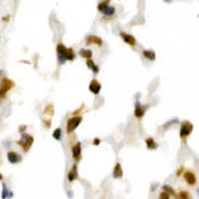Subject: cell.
Returning a JSON list of instances; mask_svg holds the SVG:
<instances>
[{
  "mask_svg": "<svg viewBox=\"0 0 199 199\" xmlns=\"http://www.w3.org/2000/svg\"><path fill=\"white\" fill-rule=\"evenodd\" d=\"M194 130V125L190 122V121H182L181 122V126H179V138L182 139V142H185L187 141V138L190 137V134L192 133Z\"/></svg>",
  "mask_w": 199,
  "mask_h": 199,
  "instance_id": "obj_1",
  "label": "cell"
},
{
  "mask_svg": "<svg viewBox=\"0 0 199 199\" xmlns=\"http://www.w3.org/2000/svg\"><path fill=\"white\" fill-rule=\"evenodd\" d=\"M82 119H84L82 116H72L68 119L67 121V133L69 134V136H71V134L80 126V123L82 122Z\"/></svg>",
  "mask_w": 199,
  "mask_h": 199,
  "instance_id": "obj_2",
  "label": "cell"
},
{
  "mask_svg": "<svg viewBox=\"0 0 199 199\" xmlns=\"http://www.w3.org/2000/svg\"><path fill=\"white\" fill-rule=\"evenodd\" d=\"M16 143L19 146H21L24 153H27V151H29V149H31L32 143H33V137L31 136V134L24 133V134H21V138H20Z\"/></svg>",
  "mask_w": 199,
  "mask_h": 199,
  "instance_id": "obj_3",
  "label": "cell"
},
{
  "mask_svg": "<svg viewBox=\"0 0 199 199\" xmlns=\"http://www.w3.org/2000/svg\"><path fill=\"white\" fill-rule=\"evenodd\" d=\"M13 81L9 78H2V81H0V100L6 97V94L11 90L13 88Z\"/></svg>",
  "mask_w": 199,
  "mask_h": 199,
  "instance_id": "obj_4",
  "label": "cell"
},
{
  "mask_svg": "<svg viewBox=\"0 0 199 199\" xmlns=\"http://www.w3.org/2000/svg\"><path fill=\"white\" fill-rule=\"evenodd\" d=\"M182 178H183V181H185V183H186L187 186H195L197 182H198L197 174L194 173L192 170H185Z\"/></svg>",
  "mask_w": 199,
  "mask_h": 199,
  "instance_id": "obj_5",
  "label": "cell"
},
{
  "mask_svg": "<svg viewBox=\"0 0 199 199\" xmlns=\"http://www.w3.org/2000/svg\"><path fill=\"white\" fill-rule=\"evenodd\" d=\"M71 151H72V157H73V161L78 163L81 161V157H82V146L80 142H76L74 145L71 147Z\"/></svg>",
  "mask_w": 199,
  "mask_h": 199,
  "instance_id": "obj_6",
  "label": "cell"
},
{
  "mask_svg": "<svg viewBox=\"0 0 199 199\" xmlns=\"http://www.w3.org/2000/svg\"><path fill=\"white\" fill-rule=\"evenodd\" d=\"M56 51H57L58 64H64V62L67 61V52H68V48L64 45L62 43H58L57 47H56Z\"/></svg>",
  "mask_w": 199,
  "mask_h": 199,
  "instance_id": "obj_7",
  "label": "cell"
},
{
  "mask_svg": "<svg viewBox=\"0 0 199 199\" xmlns=\"http://www.w3.org/2000/svg\"><path fill=\"white\" fill-rule=\"evenodd\" d=\"M147 109H149V105H142V104L136 101V104H134V117H136L137 119H141L143 116H145Z\"/></svg>",
  "mask_w": 199,
  "mask_h": 199,
  "instance_id": "obj_8",
  "label": "cell"
},
{
  "mask_svg": "<svg viewBox=\"0 0 199 199\" xmlns=\"http://www.w3.org/2000/svg\"><path fill=\"white\" fill-rule=\"evenodd\" d=\"M119 36H121V39L123 40V43H126L127 45H130L132 48H134V47H137V40H136V37L133 36V35H130V33H126V32H123V31H121L119 32Z\"/></svg>",
  "mask_w": 199,
  "mask_h": 199,
  "instance_id": "obj_9",
  "label": "cell"
},
{
  "mask_svg": "<svg viewBox=\"0 0 199 199\" xmlns=\"http://www.w3.org/2000/svg\"><path fill=\"white\" fill-rule=\"evenodd\" d=\"M7 159H8V162L9 163H12V165H16V163L19 162H21V155H20L19 153L16 151H8L7 153Z\"/></svg>",
  "mask_w": 199,
  "mask_h": 199,
  "instance_id": "obj_10",
  "label": "cell"
},
{
  "mask_svg": "<svg viewBox=\"0 0 199 199\" xmlns=\"http://www.w3.org/2000/svg\"><path fill=\"white\" fill-rule=\"evenodd\" d=\"M101 84H100L97 80H92L90 84H89V90H90V93H93L94 96H97V94H100V92H101Z\"/></svg>",
  "mask_w": 199,
  "mask_h": 199,
  "instance_id": "obj_11",
  "label": "cell"
},
{
  "mask_svg": "<svg viewBox=\"0 0 199 199\" xmlns=\"http://www.w3.org/2000/svg\"><path fill=\"white\" fill-rule=\"evenodd\" d=\"M85 43L88 44H96V45H98V47H101L102 45V39L101 37H98V36H94V35H89V36H86L85 37Z\"/></svg>",
  "mask_w": 199,
  "mask_h": 199,
  "instance_id": "obj_12",
  "label": "cell"
},
{
  "mask_svg": "<svg viewBox=\"0 0 199 199\" xmlns=\"http://www.w3.org/2000/svg\"><path fill=\"white\" fill-rule=\"evenodd\" d=\"M123 177V169H122V165L119 162H117L114 165V169H113V178L114 179H121Z\"/></svg>",
  "mask_w": 199,
  "mask_h": 199,
  "instance_id": "obj_13",
  "label": "cell"
},
{
  "mask_svg": "<svg viewBox=\"0 0 199 199\" xmlns=\"http://www.w3.org/2000/svg\"><path fill=\"white\" fill-rule=\"evenodd\" d=\"M68 181L69 182H74V181H77L78 179V173H77V163H74V165L72 166L71 169V171L68 173Z\"/></svg>",
  "mask_w": 199,
  "mask_h": 199,
  "instance_id": "obj_14",
  "label": "cell"
},
{
  "mask_svg": "<svg viewBox=\"0 0 199 199\" xmlns=\"http://www.w3.org/2000/svg\"><path fill=\"white\" fill-rule=\"evenodd\" d=\"M145 145H146V147L149 149V150H157L158 149V142H155V139H154L153 137H147L146 139H145Z\"/></svg>",
  "mask_w": 199,
  "mask_h": 199,
  "instance_id": "obj_15",
  "label": "cell"
},
{
  "mask_svg": "<svg viewBox=\"0 0 199 199\" xmlns=\"http://www.w3.org/2000/svg\"><path fill=\"white\" fill-rule=\"evenodd\" d=\"M142 56L145 57L146 60H149V61H154L155 60V52L153 51V49H143L142 51Z\"/></svg>",
  "mask_w": 199,
  "mask_h": 199,
  "instance_id": "obj_16",
  "label": "cell"
},
{
  "mask_svg": "<svg viewBox=\"0 0 199 199\" xmlns=\"http://www.w3.org/2000/svg\"><path fill=\"white\" fill-rule=\"evenodd\" d=\"M173 199H192L191 197V194L186 191V190H181L175 197H173Z\"/></svg>",
  "mask_w": 199,
  "mask_h": 199,
  "instance_id": "obj_17",
  "label": "cell"
},
{
  "mask_svg": "<svg viewBox=\"0 0 199 199\" xmlns=\"http://www.w3.org/2000/svg\"><path fill=\"white\" fill-rule=\"evenodd\" d=\"M78 54H80L81 57L89 60V58L93 57V51H90V49H80V51H78Z\"/></svg>",
  "mask_w": 199,
  "mask_h": 199,
  "instance_id": "obj_18",
  "label": "cell"
},
{
  "mask_svg": "<svg viewBox=\"0 0 199 199\" xmlns=\"http://www.w3.org/2000/svg\"><path fill=\"white\" fill-rule=\"evenodd\" d=\"M102 13H104V17H112V16H114V15H116V7L109 6Z\"/></svg>",
  "mask_w": 199,
  "mask_h": 199,
  "instance_id": "obj_19",
  "label": "cell"
},
{
  "mask_svg": "<svg viewBox=\"0 0 199 199\" xmlns=\"http://www.w3.org/2000/svg\"><path fill=\"white\" fill-rule=\"evenodd\" d=\"M161 188H162V191H165V192H167V194H169V195H171V198L177 195V191L174 190V188H173L171 186H169V185H163Z\"/></svg>",
  "mask_w": 199,
  "mask_h": 199,
  "instance_id": "obj_20",
  "label": "cell"
},
{
  "mask_svg": "<svg viewBox=\"0 0 199 199\" xmlns=\"http://www.w3.org/2000/svg\"><path fill=\"white\" fill-rule=\"evenodd\" d=\"M109 3H110V0H104V2H101L97 6V9H98V12H104L105 9L109 7Z\"/></svg>",
  "mask_w": 199,
  "mask_h": 199,
  "instance_id": "obj_21",
  "label": "cell"
},
{
  "mask_svg": "<svg viewBox=\"0 0 199 199\" xmlns=\"http://www.w3.org/2000/svg\"><path fill=\"white\" fill-rule=\"evenodd\" d=\"M52 136H53V138L56 139V141H61V137H62V130H61V127H57V129H54Z\"/></svg>",
  "mask_w": 199,
  "mask_h": 199,
  "instance_id": "obj_22",
  "label": "cell"
},
{
  "mask_svg": "<svg viewBox=\"0 0 199 199\" xmlns=\"http://www.w3.org/2000/svg\"><path fill=\"white\" fill-rule=\"evenodd\" d=\"M76 58V53L72 48H68V52H67V61H74Z\"/></svg>",
  "mask_w": 199,
  "mask_h": 199,
  "instance_id": "obj_23",
  "label": "cell"
},
{
  "mask_svg": "<svg viewBox=\"0 0 199 199\" xmlns=\"http://www.w3.org/2000/svg\"><path fill=\"white\" fill-rule=\"evenodd\" d=\"M44 114L52 118V116H53V105H52V104H49V105H47V106H45V110H44Z\"/></svg>",
  "mask_w": 199,
  "mask_h": 199,
  "instance_id": "obj_24",
  "label": "cell"
},
{
  "mask_svg": "<svg viewBox=\"0 0 199 199\" xmlns=\"http://www.w3.org/2000/svg\"><path fill=\"white\" fill-rule=\"evenodd\" d=\"M185 170H186V169H185V166L178 167V170L175 171V175H177V177H182V175H183V173H185Z\"/></svg>",
  "mask_w": 199,
  "mask_h": 199,
  "instance_id": "obj_25",
  "label": "cell"
},
{
  "mask_svg": "<svg viewBox=\"0 0 199 199\" xmlns=\"http://www.w3.org/2000/svg\"><path fill=\"white\" fill-rule=\"evenodd\" d=\"M158 199H171V195H169V194L165 192V191H161V194H159Z\"/></svg>",
  "mask_w": 199,
  "mask_h": 199,
  "instance_id": "obj_26",
  "label": "cell"
},
{
  "mask_svg": "<svg viewBox=\"0 0 199 199\" xmlns=\"http://www.w3.org/2000/svg\"><path fill=\"white\" fill-rule=\"evenodd\" d=\"M96 65V64H94V61L92 58H89V60H86V67L89 68V69H93V67Z\"/></svg>",
  "mask_w": 199,
  "mask_h": 199,
  "instance_id": "obj_27",
  "label": "cell"
},
{
  "mask_svg": "<svg viewBox=\"0 0 199 199\" xmlns=\"http://www.w3.org/2000/svg\"><path fill=\"white\" fill-rule=\"evenodd\" d=\"M84 108H85V105H81V106H80V108L77 109V110H76V112H73L72 114H73V116H77V114H78L80 112H82V110H84Z\"/></svg>",
  "mask_w": 199,
  "mask_h": 199,
  "instance_id": "obj_28",
  "label": "cell"
},
{
  "mask_svg": "<svg viewBox=\"0 0 199 199\" xmlns=\"http://www.w3.org/2000/svg\"><path fill=\"white\" fill-rule=\"evenodd\" d=\"M100 143H101V139H100V138H94V139H93V145H94V146H98Z\"/></svg>",
  "mask_w": 199,
  "mask_h": 199,
  "instance_id": "obj_29",
  "label": "cell"
},
{
  "mask_svg": "<svg viewBox=\"0 0 199 199\" xmlns=\"http://www.w3.org/2000/svg\"><path fill=\"white\" fill-rule=\"evenodd\" d=\"M44 123H45L47 127H49L51 126V119H44Z\"/></svg>",
  "mask_w": 199,
  "mask_h": 199,
  "instance_id": "obj_30",
  "label": "cell"
},
{
  "mask_svg": "<svg viewBox=\"0 0 199 199\" xmlns=\"http://www.w3.org/2000/svg\"><path fill=\"white\" fill-rule=\"evenodd\" d=\"M8 20H9V16H4L3 17V21H8Z\"/></svg>",
  "mask_w": 199,
  "mask_h": 199,
  "instance_id": "obj_31",
  "label": "cell"
},
{
  "mask_svg": "<svg viewBox=\"0 0 199 199\" xmlns=\"http://www.w3.org/2000/svg\"><path fill=\"white\" fill-rule=\"evenodd\" d=\"M0 181H3V174H0Z\"/></svg>",
  "mask_w": 199,
  "mask_h": 199,
  "instance_id": "obj_32",
  "label": "cell"
},
{
  "mask_svg": "<svg viewBox=\"0 0 199 199\" xmlns=\"http://www.w3.org/2000/svg\"><path fill=\"white\" fill-rule=\"evenodd\" d=\"M163 2H166V3H170V2H171V0H163Z\"/></svg>",
  "mask_w": 199,
  "mask_h": 199,
  "instance_id": "obj_33",
  "label": "cell"
},
{
  "mask_svg": "<svg viewBox=\"0 0 199 199\" xmlns=\"http://www.w3.org/2000/svg\"><path fill=\"white\" fill-rule=\"evenodd\" d=\"M2 74H3V71H0V76H2Z\"/></svg>",
  "mask_w": 199,
  "mask_h": 199,
  "instance_id": "obj_34",
  "label": "cell"
},
{
  "mask_svg": "<svg viewBox=\"0 0 199 199\" xmlns=\"http://www.w3.org/2000/svg\"><path fill=\"white\" fill-rule=\"evenodd\" d=\"M198 194H199V188H198Z\"/></svg>",
  "mask_w": 199,
  "mask_h": 199,
  "instance_id": "obj_35",
  "label": "cell"
}]
</instances>
